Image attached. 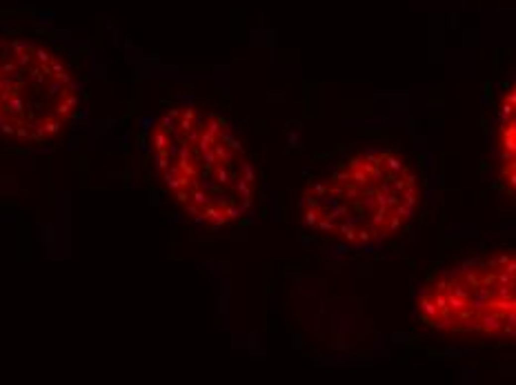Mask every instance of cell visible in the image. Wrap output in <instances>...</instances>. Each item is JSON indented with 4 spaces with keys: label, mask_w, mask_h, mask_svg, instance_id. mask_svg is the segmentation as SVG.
<instances>
[{
    "label": "cell",
    "mask_w": 516,
    "mask_h": 385,
    "mask_svg": "<svg viewBox=\"0 0 516 385\" xmlns=\"http://www.w3.org/2000/svg\"><path fill=\"white\" fill-rule=\"evenodd\" d=\"M151 156L176 205L205 227H227L252 209L256 174L243 143L216 114L172 107L149 136Z\"/></svg>",
    "instance_id": "cell-1"
},
{
    "label": "cell",
    "mask_w": 516,
    "mask_h": 385,
    "mask_svg": "<svg viewBox=\"0 0 516 385\" xmlns=\"http://www.w3.org/2000/svg\"><path fill=\"white\" fill-rule=\"evenodd\" d=\"M421 183L409 160L391 149H367L338 163L305 187L303 227L345 247L379 245L412 223Z\"/></svg>",
    "instance_id": "cell-2"
},
{
    "label": "cell",
    "mask_w": 516,
    "mask_h": 385,
    "mask_svg": "<svg viewBox=\"0 0 516 385\" xmlns=\"http://www.w3.org/2000/svg\"><path fill=\"white\" fill-rule=\"evenodd\" d=\"M416 308L436 332L516 341V250L452 265L427 283Z\"/></svg>",
    "instance_id": "cell-3"
},
{
    "label": "cell",
    "mask_w": 516,
    "mask_h": 385,
    "mask_svg": "<svg viewBox=\"0 0 516 385\" xmlns=\"http://www.w3.org/2000/svg\"><path fill=\"white\" fill-rule=\"evenodd\" d=\"M78 107L71 71L54 52L0 38V131L43 145L64 129Z\"/></svg>",
    "instance_id": "cell-4"
},
{
    "label": "cell",
    "mask_w": 516,
    "mask_h": 385,
    "mask_svg": "<svg viewBox=\"0 0 516 385\" xmlns=\"http://www.w3.org/2000/svg\"><path fill=\"white\" fill-rule=\"evenodd\" d=\"M496 174L510 194L516 196V80L508 87L499 105L494 129Z\"/></svg>",
    "instance_id": "cell-5"
}]
</instances>
